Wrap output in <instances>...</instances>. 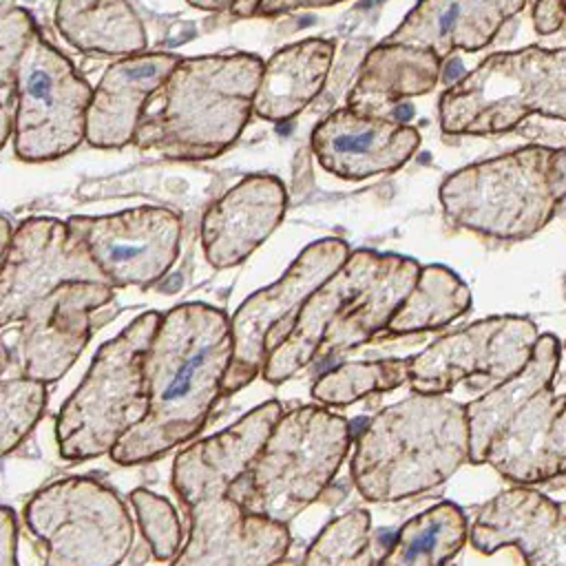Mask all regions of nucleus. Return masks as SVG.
I'll use <instances>...</instances> for the list:
<instances>
[{
  "label": "nucleus",
  "instance_id": "f03ea898",
  "mask_svg": "<svg viewBox=\"0 0 566 566\" xmlns=\"http://www.w3.org/2000/svg\"><path fill=\"white\" fill-rule=\"evenodd\" d=\"M232 354L226 312L184 303L161 314L146 356L148 413L117 442L111 458L119 464L150 462L192 440L223 394Z\"/></svg>",
  "mask_w": 566,
  "mask_h": 566
},
{
  "label": "nucleus",
  "instance_id": "2eb2a0df",
  "mask_svg": "<svg viewBox=\"0 0 566 566\" xmlns=\"http://www.w3.org/2000/svg\"><path fill=\"white\" fill-rule=\"evenodd\" d=\"M66 221L113 287H148L164 279L179 256L181 219L168 208L139 206L104 217L75 214Z\"/></svg>",
  "mask_w": 566,
  "mask_h": 566
},
{
  "label": "nucleus",
  "instance_id": "f3484780",
  "mask_svg": "<svg viewBox=\"0 0 566 566\" xmlns=\"http://www.w3.org/2000/svg\"><path fill=\"white\" fill-rule=\"evenodd\" d=\"M310 144L327 172L360 181L405 166L420 146V133L391 117H367L345 106L316 124Z\"/></svg>",
  "mask_w": 566,
  "mask_h": 566
},
{
  "label": "nucleus",
  "instance_id": "7c9ffc66",
  "mask_svg": "<svg viewBox=\"0 0 566 566\" xmlns=\"http://www.w3.org/2000/svg\"><path fill=\"white\" fill-rule=\"evenodd\" d=\"M46 405V382L22 376L0 387V449L7 455L33 429Z\"/></svg>",
  "mask_w": 566,
  "mask_h": 566
},
{
  "label": "nucleus",
  "instance_id": "412c9836",
  "mask_svg": "<svg viewBox=\"0 0 566 566\" xmlns=\"http://www.w3.org/2000/svg\"><path fill=\"white\" fill-rule=\"evenodd\" d=\"M179 60L166 51H142L113 62L93 91L86 113V142L95 148H122L135 142L148 99Z\"/></svg>",
  "mask_w": 566,
  "mask_h": 566
},
{
  "label": "nucleus",
  "instance_id": "0eeeda50",
  "mask_svg": "<svg viewBox=\"0 0 566 566\" xmlns=\"http://www.w3.org/2000/svg\"><path fill=\"white\" fill-rule=\"evenodd\" d=\"M347 449L345 418L314 405L296 407L276 420L230 493L248 513L290 524L325 491Z\"/></svg>",
  "mask_w": 566,
  "mask_h": 566
},
{
  "label": "nucleus",
  "instance_id": "bb28decb",
  "mask_svg": "<svg viewBox=\"0 0 566 566\" xmlns=\"http://www.w3.org/2000/svg\"><path fill=\"white\" fill-rule=\"evenodd\" d=\"M467 539V517L453 502H440L411 517L378 566H444Z\"/></svg>",
  "mask_w": 566,
  "mask_h": 566
},
{
  "label": "nucleus",
  "instance_id": "5701e85b",
  "mask_svg": "<svg viewBox=\"0 0 566 566\" xmlns=\"http://www.w3.org/2000/svg\"><path fill=\"white\" fill-rule=\"evenodd\" d=\"M440 60L431 49L380 42L358 71L347 106L367 117H389L402 97L429 93L440 77Z\"/></svg>",
  "mask_w": 566,
  "mask_h": 566
},
{
  "label": "nucleus",
  "instance_id": "b1692460",
  "mask_svg": "<svg viewBox=\"0 0 566 566\" xmlns=\"http://www.w3.org/2000/svg\"><path fill=\"white\" fill-rule=\"evenodd\" d=\"M332 62V40L310 38L279 49L263 66L254 113L268 122L292 119L321 93Z\"/></svg>",
  "mask_w": 566,
  "mask_h": 566
},
{
  "label": "nucleus",
  "instance_id": "a878e982",
  "mask_svg": "<svg viewBox=\"0 0 566 566\" xmlns=\"http://www.w3.org/2000/svg\"><path fill=\"white\" fill-rule=\"evenodd\" d=\"M55 27L82 53L126 57L146 49V31L128 0H57Z\"/></svg>",
  "mask_w": 566,
  "mask_h": 566
},
{
  "label": "nucleus",
  "instance_id": "423d86ee",
  "mask_svg": "<svg viewBox=\"0 0 566 566\" xmlns=\"http://www.w3.org/2000/svg\"><path fill=\"white\" fill-rule=\"evenodd\" d=\"M566 197V148L526 146L455 170L440 186L447 219L493 239L542 230Z\"/></svg>",
  "mask_w": 566,
  "mask_h": 566
},
{
  "label": "nucleus",
  "instance_id": "c756f323",
  "mask_svg": "<svg viewBox=\"0 0 566 566\" xmlns=\"http://www.w3.org/2000/svg\"><path fill=\"white\" fill-rule=\"evenodd\" d=\"M301 566H374L369 513L349 511L332 520L312 542Z\"/></svg>",
  "mask_w": 566,
  "mask_h": 566
},
{
  "label": "nucleus",
  "instance_id": "2f4dec72",
  "mask_svg": "<svg viewBox=\"0 0 566 566\" xmlns=\"http://www.w3.org/2000/svg\"><path fill=\"white\" fill-rule=\"evenodd\" d=\"M130 502L137 511L142 533L155 559L164 562L179 555L177 551L181 542V528H179V520L172 504L166 497L155 495L153 491H146V489L133 491Z\"/></svg>",
  "mask_w": 566,
  "mask_h": 566
},
{
  "label": "nucleus",
  "instance_id": "20e7f679",
  "mask_svg": "<svg viewBox=\"0 0 566 566\" xmlns=\"http://www.w3.org/2000/svg\"><path fill=\"white\" fill-rule=\"evenodd\" d=\"M413 259L356 250L303 305L292 334L272 352L263 378L272 385L290 380L307 365L343 354L387 329L416 279Z\"/></svg>",
  "mask_w": 566,
  "mask_h": 566
},
{
  "label": "nucleus",
  "instance_id": "9d476101",
  "mask_svg": "<svg viewBox=\"0 0 566 566\" xmlns=\"http://www.w3.org/2000/svg\"><path fill=\"white\" fill-rule=\"evenodd\" d=\"M13 82V150L22 161L60 159L86 139V113L95 88L40 31L20 55Z\"/></svg>",
  "mask_w": 566,
  "mask_h": 566
},
{
  "label": "nucleus",
  "instance_id": "393cba45",
  "mask_svg": "<svg viewBox=\"0 0 566 566\" xmlns=\"http://www.w3.org/2000/svg\"><path fill=\"white\" fill-rule=\"evenodd\" d=\"M557 365H559V340L553 334H544L537 338L533 347V356L520 374H515L513 378L504 380L500 387L491 389L482 398L467 405L471 462L475 464L484 462L491 440L526 400H531L539 389L553 382Z\"/></svg>",
  "mask_w": 566,
  "mask_h": 566
},
{
  "label": "nucleus",
  "instance_id": "9b49d317",
  "mask_svg": "<svg viewBox=\"0 0 566 566\" xmlns=\"http://www.w3.org/2000/svg\"><path fill=\"white\" fill-rule=\"evenodd\" d=\"M24 522L46 546L44 566H117L133 544L124 502L88 478L38 491L24 506Z\"/></svg>",
  "mask_w": 566,
  "mask_h": 566
},
{
  "label": "nucleus",
  "instance_id": "1a4fd4ad",
  "mask_svg": "<svg viewBox=\"0 0 566 566\" xmlns=\"http://www.w3.org/2000/svg\"><path fill=\"white\" fill-rule=\"evenodd\" d=\"M528 113L566 119V49L495 53L440 97L447 135L504 133Z\"/></svg>",
  "mask_w": 566,
  "mask_h": 566
},
{
  "label": "nucleus",
  "instance_id": "ddd939ff",
  "mask_svg": "<svg viewBox=\"0 0 566 566\" xmlns=\"http://www.w3.org/2000/svg\"><path fill=\"white\" fill-rule=\"evenodd\" d=\"M66 283H108L69 221L24 219L2 250L0 323H20L29 310ZM111 285V283H108Z\"/></svg>",
  "mask_w": 566,
  "mask_h": 566
},
{
  "label": "nucleus",
  "instance_id": "a211bd4d",
  "mask_svg": "<svg viewBox=\"0 0 566 566\" xmlns=\"http://www.w3.org/2000/svg\"><path fill=\"white\" fill-rule=\"evenodd\" d=\"M480 553L515 546L526 566H566V502L517 486L489 500L471 528Z\"/></svg>",
  "mask_w": 566,
  "mask_h": 566
},
{
  "label": "nucleus",
  "instance_id": "cd10ccee",
  "mask_svg": "<svg viewBox=\"0 0 566 566\" xmlns=\"http://www.w3.org/2000/svg\"><path fill=\"white\" fill-rule=\"evenodd\" d=\"M469 305L471 292L458 274L444 265H424L385 332L402 336L438 329L462 316Z\"/></svg>",
  "mask_w": 566,
  "mask_h": 566
},
{
  "label": "nucleus",
  "instance_id": "72a5a7b5",
  "mask_svg": "<svg viewBox=\"0 0 566 566\" xmlns=\"http://www.w3.org/2000/svg\"><path fill=\"white\" fill-rule=\"evenodd\" d=\"M0 546V566H18V522L9 506L2 509Z\"/></svg>",
  "mask_w": 566,
  "mask_h": 566
},
{
  "label": "nucleus",
  "instance_id": "6ab92c4d",
  "mask_svg": "<svg viewBox=\"0 0 566 566\" xmlns=\"http://www.w3.org/2000/svg\"><path fill=\"white\" fill-rule=\"evenodd\" d=\"M287 190L272 175H248L217 199L201 219V248L210 265L243 263L283 221Z\"/></svg>",
  "mask_w": 566,
  "mask_h": 566
},
{
  "label": "nucleus",
  "instance_id": "39448f33",
  "mask_svg": "<svg viewBox=\"0 0 566 566\" xmlns=\"http://www.w3.org/2000/svg\"><path fill=\"white\" fill-rule=\"evenodd\" d=\"M469 455L467 407L444 394H413L369 420L352 478L363 497L396 502L442 484Z\"/></svg>",
  "mask_w": 566,
  "mask_h": 566
},
{
  "label": "nucleus",
  "instance_id": "f257e3e1",
  "mask_svg": "<svg viewBox=\"0 0 566 566\" xmlns=\"http://www.w3.org/2000/svg\"><path fill=\"white\" fill-rule=\"evenodd\" d=\"M281 416V402L268 400L175 458L172 486L188 509L190 535L172 566H274L285 557L287 524L248 513L230 493Z\"/></svg>",
  "mask_w": 566,
  "mask_h": 566
},
{
  "label": "nucleus",
  "instance_id": "aec40b11",
  "mask_svg": "<svg viewBox=\"0 0 566 566\" xmlns=\"http://www.w3.org/2000/svg\"><path fill=\"white\" fill-rule=\"evenodd\" d=\"M484 462L520 484L566 475V394L555 396L548 385L526 400L491 440Z\"/></svg>",
  "mask_w": 566,
  "mask_h": 566
},
{
  "label": "nucleus",
  "instance_id": "6e6552de",
  "mask_svg": "<svg viewBox=\"0 0 566 566\" xmlns=\"http://www.w3.org/2000/svg\"><path fill=\"white\" fill-rule=\"evenodd\" d=\"M159 323L161 314L146 312L97 349L88 374L57 413L55 440L64 460L111 453L146 418V356Z\"/></svg>",
  "mask_w": 566,
  "mask_h": 566
},
{
  "label": "nucleus",
  "instance_id": "c85d7f7f",
  "mask_svg": "<svg viewBox=\"0 0 566 566\" xmlns=\"http://www.w3.org/2000/svg\"><path fill=\"white\" fill-rule=\"evenodd\" d=\"M411 358H382L345 363L321 376L314 387V400L332 407L352 405L374 391H391L409 380Z\"/></svg>",
  "mask_w": 566,
  "mask_h": 566
},
{
  "label": "nucleus",
  "instance_id": "473e14b6",
  "mask_svg": "<svg viewBox=\"0 0 566 566\" xmlns=\"http://www.w3.org/2000/svg\"><path fill=\"white\" fill-rule=\"evenodd\" d=\"M343 0H245L234 15L241 18H250V15H281V13H290L296 9H312V7H329Z\"/></svg>",
  "mask_w": 566,
  "mask_h": 566
},
{
  "label": "nucleus",
  "instance_id": "f704fd0d",
  "mask_svg": "<svg viewBox=\"0 0 566 566\" xmlns=\"http://www.w3.org/2000/svg\"><path fill=\"white\" fill-rule=\"evenodd\" d=\"M192 7L201 11H237L245 0H188Z\"/></svg>",
  "mask_w": 566,
  "mask_h": 566
},
{
  "label": "nucleus",
  "instance_id": "4be33fe9",
  "mask_svg": "<svg viewBox=\"0 0 566 566\" xmlns=\"http://www.w3.org/2000/svg\"><path fill=\"white\" fill-rule=\"evenodd\" d=\"M526 0H420L405 20L385 38L431 49L447 57L455 49L478 51L486 46L500 27L515 15Z\"/></svg>",
  "mask_w": 566,
  "mask_h": 566
},
{
  "label": "nucleus",
  "instance_id": "dca6fc26",
  "mask_svg": "<svg viewBox=\"0 0 566 566\" xmlns=\"http://www.w3.org/2000/svg\"><path fill=\"white\" fill-rule=\"evenodd\" d=\"M113 298L108 283H66L35 303L15 323V363L24 376L55 382L60 380L93 332V312Z\"/></svg>",
  "mask_w": 566,
  "mask_h": 566
},
{
  "label": "nucleus",
  "instance_id": "c9c22d12",
  "mask_svg": "<svg viewBox=\"0 0 566 566\" xmlns=\"http://www.w3.org/2000/svg\"><path fill=\"white\" fill-rule=\"evenodd\" d=\"M11 9H15V7H13V0H2V7H0V15H2V13H7V11H11Z\"/></svg>",
  "mask_w": 566,
  "mask_h": 566
},
{
  "label": "nucleus",
  "instance_id": "7ed1b4c3",
  "mask_svg": "<svg viewBox=\"0 0 566 566\" xmlns=\"http://www.w3.org/2000/svg\"><path fill=\"white\" fill-rule=\"evenodd\" d=\"M263 66L252 53L181 57L148 99L135 144L181 161L219 157L254 113Z\"/></svg>",
  "mask_w": 566,
  "mask_h": 566
},
{
  "label": "nucleus",
  "instance_id": "4468645a",
  "mask_svg": "<svg viewBox=\"0 0 566 566\" xmlns=\"http://www.w3.org/2000/svg\"><path fill=\"white\" fill-rule=\"evenodd\" d=\"M535 323L524 316H491L442 336L409 360L416 394H447L464 378L509 380L520 374L537 343Z\"/></svg>",
  "mask_w": 566,
  "mask_h": 566
},
{
  "label": "nucleus",
  "instance_id": "f8f14e48",
  "mask_svg": "<svg viewBox=\"0 0 566 566\" xmlns=\"http://www.w3.org/2000/svg\"><path fill=\"white\" fill-rule=\"evenodd\" d=\"M343 239L325 237L310 243L272 285L248 296L230 318L232 363L223 378V394H234L250 385L272 352L292 334L310 296L349 259Z\"/></svg>",
  "mask_w": 566,
  "mask_h": 566
}]
</instances>
